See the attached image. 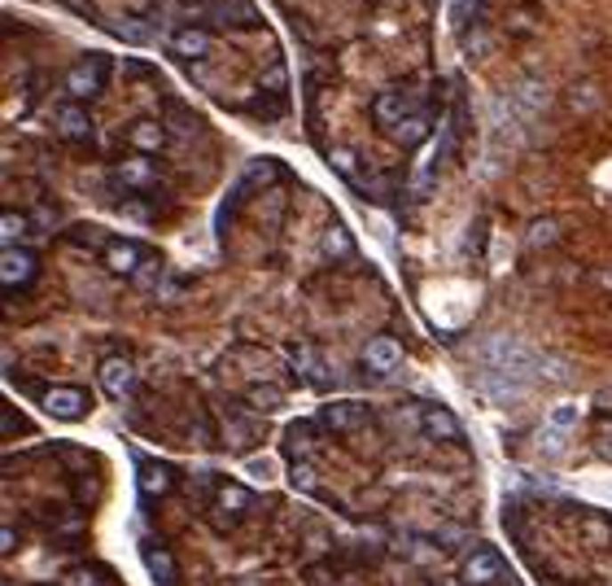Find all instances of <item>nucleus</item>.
Here are the masks:
<instances>
[{
    "label": "nucleus",
    "mask_w": 612,
    "mask_h": 586,
    "mask_svg": "<svg viewBox=\"0 0 612 586\" xmlns=\"http://www.w3.org/2000/svg\"><path fill=\"white\" fill-rule=\"evenodd\" d=\"M363 416H367V407L346 398V403H328V407L319 412V425L333 429V433H350V429L363 425Z\"/></svg>",
    "instance_id": "10"
},
{
    "label": "nucleus",
    "mask_w": 612,
    "mask_h": 586,
    "mask_svg": "<svg viewBox=\"0 0 612 586\" xmlns=\"http://www.w3.org/2000/svg\"><path fill=\"white\" fill-rule=\"evenodd\" d=\"M118 180L127 184V189H149L153 184V162L141 154V158H132V162H123L118 166Z\"/></svg>",
    "instance_id": "21"
},
{
    "label": "nucleus",
    "mask_w": 612,
    "mask_h": 586,
    "mask_svg": "<svg viewBox=\"0 0 612 586\" xmlns=\"http://www.w3.org/2000/svg\"><path fill=\"white\" fill-rule=\"evenodd\" d=\"M127 140L149 158V154H157L162 145H166V132H162V123H153V118H141V123H132V132H127Z\"/></svg>",
    "instance_id": "16"
},
{
    "label": "nucleus",
    "mask_w": 612,
    "mask_h": 586,
    "mask_svg": "<svg viewBox=\"0 0 612 586\" xmlns=\"http://www.w3.org/2000/svg\"><path fill=\"white\" fill-rule=\"evenodd\" d=\"M350 250H355V241H350V232H346L342 223H333V228L324 232V254H328V259H346Z\"/></svg>",
    "instance_id": "23"
},
{
    "label": "nucleus",
    "mask_w": 612,
    "mask_h": 586,
    "mask_svg": "<svg viewBox=\"0 0 612 586\" xmlns=\"http://www.w3.org/2000/svg\"><path fill=\"white\" fill-rule=\"evenodd\" d=\"M600 407H612V389H604V394H600Z\"/></svg>",
    "instance_id": "38"
},
{
    "label": "nucleus",
    "mask_w": 612,
    "mask_h": 586,
    "mask_svg": "<svg viewBox=\"0 0 612 586\" xmlns=\"http://www.w3.org/2000/svg\"><path fill=\"white\" fill-rule=\"evenodd\" d=\"M27 228H31V223H27V214H18V211L0 214V241H4V250H9V245H18V241L27 237Z\"/></svg>",
    "instance_id": "22"
},
{
    "label": "nucleus",
    "mask_w": 612,
    "mask_h": 586,
    "mask_svg": "<svg viewBox=\"0 0 612 586\" xmlns=\"http://www.w3.org/2000/svg\"><path fill=\"white\" fill-rule=\"evenodd\" d=\"M372 118H376L385 132H394V127L407 118V97H403V92H381V97L372 101Z\"/></svg>",
    "instance_id": "12"
},
{
    "label": "nucleus",
    "mask_w": 612,
    "mask_h": 586,
    "mask_svg": "<svg viewBox=\"0 0 612 586\" xmlns=\"http://www.w3.org/2000/svg\"><path fill=\"white\" fill-rule=\"evenodd\" d=\"M105 70H109V57H84L70 75H66V92L75 97V101H93L97 92L105 88Z\"/></svg>",
    "instance_id": "2"
},
{
    "label": "nucleus",
    "mask_w": 612,
    "mask_h": 586,
    "mask_svg": "<svg viewBox=\"0 0 612 586\" xmlns=\"http://www.w3.org/2000/svg\"><path fill=\"white\" fill-rule=\"evenodd\" d=\"M556 219H538L534 228H529V245H547V241H556Z\"/></svg>",
    "instance_id": "29"
},
{
    "label": "nucleus",
    "mask_w": 612,
    "mask_h": 586,
    "mask_svg": "<svg viewBox=\"0 0 612 586\" xmlns=\"http://www.w3.org/2000/svg\"><path fill=\"white\" fill-rule=\"evenodd\" d=\"M246 403H250V407H258V412H276V407L285 403V394H280L276 385H250Z\"/></svg>",
    "instance_id": "24"
},
{
    "label": "nucleus",
    "mask_w": 612,
    "mask_h": 586,
    "mask_svg": "<svg viewBox=\"0 0 612 586\" xmlns=\"http://www.w3.org/2000/svg\"><path fill=\"white\" fill-rule=\"evenodd\" d=\"M420 421H424V433H429V437H447V442H459V437H463V433H459V421L447 407H424Z\"/></svg>",
    "instance_id": "15"
},
{
    "label": "nucleus",
    "mask_w": 612,
    "mask_h": 586,
    "mask_svg": "<svg viewBox=\"0 0 612 586\" xmlns=\"http://www.w3.org/2000/svg\"><path fill=\"white\" fill-rule=\"evenodd\" d=\"M600 451H604V455H612V429L604 433V437H600Z\"/></svg>",
    "instance_id": "37"
},
{
    "label": "nucleus",
    "mask_w": 612,
    "mask_h": 586,
    "mask_svg": "<svg viewBox=\"0 0 612 586\" xmlns=\"http://www.w3.org/2000/svg\"><path fill=\"white\" fill-rule=\"evenodd\" d=\"M141 560L149 569L153 586H180V569H175V556L162 547V542H141Z\"/></svg>",
    "instance_id": "8"
},
{
    "label": "nucleus",
    "mask_w": 612,
    "mask_h": 586,
    "mask_svg": "<svg viewBox=\"0 0 612 586\" xmlns=\"http://www.w3.org/2000/svg\"><path fill=\"white\" fill-rule=\"evenodd\" d=\"M429 127H433V118H429V114H407V118L394 127V140L411 149V145H420V140L429 136Z\"/></svg>",
    "instance_id": "19"
},
{
    "label": "nucleus",
    "mask_w": 612,
    "mask_h": 586,
    "mask_svg": "<svg viewBox=\"0 0 612 586\" xmlns=\"http://www.w3.org/2000/svg\"><path fill=\"white\" fill-rule=\"evenodd\" d=\"M0 547H4V556H13V547H18V534H13V526H4V534H0Z\"/></svg>",
    "instance_id": "34"
},
{
    "label": "nucleus",
    "mask_w": 612,
    "mask_h": 586,
    "mask_svg": "<svg viewBox=\"0 0 612 586\" xmlns=\"http://www.w3.org/2000/svg\"><path fill=\"white\" fill-rule=\"evenodd\" d=\"M171 53L184 57V61H197V57L210 53V36H205V31H197V27H184V31H175Z\"/></svg>",
    "instance_id": "14"
},
{
    "label": "nucleus",
    "mask_w": 612,
    "mask_h": 586,
    "mask_svg": "<svg viewBox=\"0 0 612 586\" xmlns=\"http://www.w3.org/2000/svg\"><path fill=\"white\" fill-rule=\"evenodd\" d=\"M136 481H141V494H145V499H157V494L171 490V469H166V464H153V460H141Z\"/></svg>",
    "instance_id": "13"
},
{
    "label": "nucleus",
    "mask_w": 612,
    "mask_h": 586,
    "mask_svg": "<svg viewBox=\"0 0 612 586\" xmlns=\"http://www.w3.org/2000/svg\"><path fill=\"white\" fill-rule=\"evenodd\" d=\"M399 364H403V346H399L394 337H372V341L363 346V368H367V373L385 376V373H394Z\"/></svg>",
    "instance_id": "7"
},
{
    "label": "nucleus",
    "mask_w": 612,
    "mask_h": 586,
    "mask_svg": "<svg viewBox=\"0 0 612 586\" xmlns=\"http://www.w3.org/2000/svg\"><path fill=\"white\" fill-rule=\"evenodd\" d=\"M101 389L109 394V398H127L132 389H136V368L127 364V359H105L101 364Z\"/></svg>",
    "instance_id": "9"
},
{
    "label": "nucleus",
    "mask_w": 612,
    "mask_h": 586,
    "mask_svg": "<svg viewBox=\"0 0 612 586\" xmlns=\"http://www.w3.org/2000/svg\"><path fill=\"white\" fill-rule=\"evenodd\" d=\"M328 166H333V171H342L346 180H355V171H358V162H355V154H350V149H333V154H328Z\"/></svg>",
    "instance_id": "28"
},
{
    "label": "nucleus",
    "mask_w": 612,
    "mask_h": 586,
    "mask_svg": "<svg viewBox=\"0 0 612 586\" xmlns=\"http://www.w3.org/2000/svg\"><path fill=\"white\" fill-rule=\"evenodd\" d=\"M18 433V416L13 412H4V437H13Z\"/></svg>",
    "instance_id": "36"
},
{
    "label": "nucleus",
    "mask_w": 612,
    "mask_h": 586,
    "mask_svg": "<svg viewBox=\"0 0 612 586\" xmlns=\"http://www.w3.org/2000/svg\"><path fill=\"white\" fill-rule=\"evenodd\" d=\"M114 36L118 40H127V44H149V22H136V18H123V22H114Z\"/></svg>",
    "instance_id": "25"
},
{
    "label": "nucleus",
    "mask_w": 612,
    "mask_h": 586,
    "mask_svg": "<svg viewBox=\"0 0 612 586\" xmlns=\"http://www.w3.org/2000/svg\"><path fill=\"white\" fill-rule=\"evenodd\" d=\"M40 407H44L49 416H57V421H84L88 394L75 389V385H57V389H44V394H40Z\"/></svg>",
    "instance_id": "6"
},
{
    "label": "nucleus",
    "mask_w": 612,
    "mask_h": 586,
    "mask_svg": "<svg viewBox=\"0 0 612 586\" xmlns=\"http://www.w3.org/2000/svg\"><path fill=\"white\" fill-rule=\"evenodd\" d=\"M36 271H40V259H36L27 245H9V250L0 254V285H4L9 293L27 289V285L36 280Z\"/></svg>",
    "instance_id": "3"
},
{
    "label": "nucleus",
    "mask_w": 612,
    "mask_h": 586,
    "mask_svg": "<svg viewBox=\"0 0 612 586\" xmlns=\"http://www.w3.org/2000/svg\"><path fill=\"white\" fill-rule=\"evenodd\" d=\"M219 508L232 512V517H241V512L254 508V490L250 486H219Z\"/></svg>",
    "instance_id": "20"
},
{
    "label": "nucleus",
    "mask_w": 612,
    "mask_h": 586,
    "mask_svg": "<svg viewBox=\"0 0 612 586\" xmlns=\"http://www.w3.org/2000/svg\"><path fill=\"white\" fill-rule=\"evenodd\" d=\"M289 486L302 490V494H310V490L319 486V473H315L310 464H294V469H289Z\"/></svg>",
    "instance_id": "26"
},
{
    "label": "nucleus",
    "mask_w": 612,
    "mask_h": 586,
    "mask_svg": "<svg viewBox=\"0 0 612 586\" xmlns=\"http://www.w3.org/2000/svg\"><path fill=\"white\" fill-rule=\"evenodd\" d=\"M57 132H61L66 140H88V136H93V118L79 106H61L57 109Z\"/></svg>",
    "instance_id": "17"
},
{
    "label": "nucleus",
    "mask_w": 612,
    "mask_h": 586,
    "mask_svg": "<svg viewBox=\"0 0 612 586\" xmlns=\"http://www.w3.org/2000/svg\"><path fill=\"white\" fill-rule=\"evenodd\" d=\"M289 368L302 376L306 385H315V389L333 385V368L324 364V355H319L310 341H294V346H289Z\"/></svg>",
    "instance_id": "4"
},
{
    "label": "nucleus",
    "mask_w": 612,
    "mask_h": 586,
    "mask_svg": "<svg viewBox=\"0 0 612 586\" xmlns=\"http://www.w3.org/2000/svg\"><path fill=\"white\" fill-rule=\"evenodd\" d=\"M459 578H463V586H495L499 578H503V560H499V551H495V547H477V551H468Z\"/></svg>",
    "instance_id": "5"
},
{
    "label": "nucleus",
    "mask_w": 612,
    "mask_h": 586,
    "mask_svg": "<svg viewBox=\"0 0 612 586\" xmlns=\"http://www.w3.org/2000/svg\"><path fill=\"white\" fill-rule=\"evenodd\" d=\"M123 211L132 214L136 223H149V206H145V202H123Z\"/></svg>",
    "instance_id": "32"
},
{
    "label": "nucleus",
    "mask_w": 612,
    "mask_h": 586,
    "mask_svg": "<svg viewBox=\"0 0 612 586\" xmlns=\"http://www.w3.org/2000/svg\"><path fill=\"white\" fill-rule=\"evenodd\" d=\"M61 586H97V578H93V569H70V574H61Z\"/></svg>",
    "instance_id": "31"
},
{
    "label": "nucleus",
    "mask_w": 612,
    "mask_h": 586,
    "mask_svg": "<svg viewBox=\"0 0 612 586\" xmlns=\"http://www.w3.org/2000/svg\"><path fill=\"white\" fill-rule=\"evenodd\" d=\"M520 101L529 109H543L547 106V88L543 84H520Z\"/></svg>",
    "instance_id": "30"
},
{
    "label": "nucleus",
    "mask_w": 612,
    "mask_h": 586,
    "mask_svg": "<svg viewBox=\"0 0 612 586\" xmlns=\"http://www.w3.org/2000/svg\"><path fill=\"white\" fill-rule=\"evenodd\" d=\"M262 84H271V88H276V92H285V70H280V66H276V70H271V75H262Z\"/></svg>",
    "instance_id": "35"
},
{
    "label": "nucleus",
    "mask_w": 612,
    "mask_h": 586,
    "mask_svg": "<svg viewBox=\"0 0 612 586\" xmlns=\"http://www.w3.org/2000/svg\"><path fill=\"white\" fill-rule=\"evenodd\" d=\"M214 18H219L223 27H258V22H262L250 0H223V4L214 9Z\"/></svg>",
    "instance_id": "18"
},
{
    "label": "nucleus",
    "mask_w": 612,
    "mask_h": 586,
    "mask_svg": "<svg viewBox=\"0 0 612 586\" xmlns=\"http://www.w3.org/2000/svg\"><path fill=\"white\" fill-rule=\"evenodd\" d=\"M547 425L556 429V433H568V429L577 425V407H573V403H560V407H552Z\"/></svg>",
    "instance_id": "27"
},
{
    "label": "nucleus",
    "mask_w": 612,
    "mask_h": 586,
    "mask_svg": "<svg viewBox=\"0 0 612 586\" xmlns=\"http://www.w3.org/2000/svg\"><path fill=\"white\" fill-rule=\"evenodd\" d=\"M105 267H109L114 276H136V271H141V245H132V241H109V245H105Z\"/></svg>",
    "instance_id": "11"
},
{
    "label": "nucleus",
    "mask_w": 612,
    "mask_h": 586,
    "mask_svg": "<svg viewBox=\"0 0 612 586\" xmlns=\"http://www.w3.org/2000/svg\"><path fill=\"white\" fill-rule=\"evenodd\" d=\"M481 364H486L490 373L511 376V381L529 385V381L538 376L543 355H534V350H529L525 341H516V337H490V341L481 346Z\"/></svg>",
    "instance_id": "1"
},
{
    "label": "nucleus",
    "mask_w": 612,
    "mask_h": 586,
    "mask_svg": "<svg viewBox=\"0 0 612 586\" xmlns=\"http://www.w3.org/2000/svg\"><path fill=\"white\" fill-rule=\"evenodd\" d=\"M246 469H250V478H271V473H276V469H271V460H250Z\"/></svg>",
    "instance_id": "33"
}]
</instances>
